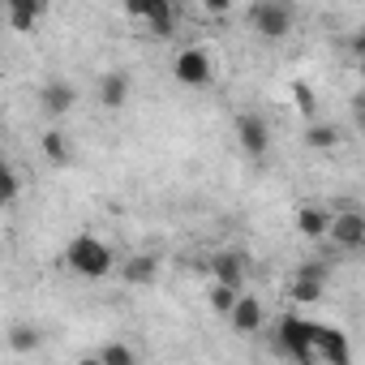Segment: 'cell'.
<instances>
[{
  "label": "cell",
  "instance_id": "3957f363",
  "mask_svg": "<svg viewBox=\"0 0 365 365\" xmlns=\"http://www.w3.org/2000/svg\"><path fill=\"white\" fill-rule=\"evenodd\" d=\"M292 9H288V0H254L250 5V31L267 43H279L292 35Z\"/></svg>",
  "mask_w": 365,
  "mask_h": 365
},
{
  "label": "cell",
  "instance_id": "ac0fdd59",
  "mask_svg": "<svg viewBox=\"0 0 365 365\" xmlns=\"http://www.w3.org/2000/svg\"><path fill=\"white\" fill-rule=\"evenodd\" d=\"M339 142H344V133H339L335 125H318V120L305 125V146H309V150H335Z\"/></svg>",
  "mask_w": 365,
  "mask_h": 365
},
{
  "label": "cell",
  "instance_id": "e0dca14e",
  "mask_svg": "<svg viewBox=\"0 0 365 365\" xmlns=\"http://www.w3.org/2000/svg\"><path fill=\"white\" fill-rule=\"evenodd\" d=\"M327 220H331V211H322V207H297V215H292V224H297V232L305 241H322L327 237Z\"/></svg>",
  "mask_w": 365,
  "mask_h": 365
},
{
  "label": "cell",
  "instance_id": "ba28073f",
  "mask_svg": "<svg viewBox=\"0 0 365 365\" xmlns=\"http://www.w3.org/2000/svg\"><path fill=\"white\" fill-rule=\"evenodd\" d=\"M232 129H237V142H241V150H245L250 159H267V155H271V129H267V120H262V116L241 112Z\"/></svg>",
  "mask_w": 365,
  "mask_h": 365
},
{
  "label": "cell",
  "instance_id": "603a6c76",
  "mask_svg": "<svg viewBox=\"0 0 365 365\" xmlns=\"http://www.w3.org/2000/svg\"><path fill=\"white\" fill-rule=\"evenodd\" d=\"M207 301H211V309H215V314H228V309H232V301H237V288H228V284H211Z\"/></svg>",
  "mask_w": 365,
  "mask_h": 365
},
{
  "label": "cell",
  "instance_id": "7402d4cb",
  "mask_svg": "<svg viewBox=\"0 0 365 365\" xmlns=\"http://www.w3.org/2000/svg\"><path fill=\"white\" fill-rule=\"evenodd\" d=\"M39 344H43V335H39L35 327H14V331H9V348H14V352H35Z\"/></svg>",
  "mask_w": 365,
  "mask_h": 365
},
{
  "label": "cell",
  "instance_id": "4fadbf2b",
  "mask_svg": "<svg viewBox=\"0 0 365 365\" xmlns=\"http://www.w3.org/2000/svg\"><path fill=\"white\" fill-rule=\"evenodd\" d=\"M43 14H48V0H5V18L18 35H31Z\"/></svg>",
  "mask_w": 365,
  "mask_h": 365
},
{
  "label": "cell",
  "instance_id": "52a82bcc",
  "mask_svg": "<svg viewBox=\"0 0 365 365\" xmlns=\"http://www.w3.org/2000/svg\"><path fill=\"white\" fill-rule=\"evenodd\" d=\"M348 361H352V348H348L344 331L314 322V365H348Z\"/></svg>",
  "mask_w": 365,
  "mask_h": 365
},
{
  "label": "cell",
  "instance_id": "cb8c5ba5",
  "mask_svg": "<svg viewBox=\"0 0 365 365\" xmlns=\"http://www.w3.org/2000/svg\"><path fill=\"white\" fill-rule=\"evenodd\" d=\"M198 9H202L207 18H228V14H232V0H198Z\"/></svg>",
  "mask_w": 365,
  "mask_h": 365
},
{
  "label": "cell",
  "instance_id": "2e32d148",
  "mask_svg": "<svg viewBox=\"0 0 365 365\" xmlns=\"http://www.w3.org/2000/svg\"><path fill=\"white\" fill-rule=\"evenodd\" d=\"M211 275H215V284H228V288H245V258L241 254H215L211 258Z\"/></svg>",
  "mask_w": 365,
  "mask_h": 365
},
{
  "label": "cell",
  "instance_id": "6da1fadb",
  "mask_svg": "<svg viewBox=\"0 0 365 365\" xmlns=\"http://www.w3.org/2000/svg\"><path fill=\"white\" fill-rule=\"evenodd\" d=\"M61 262H65V271H73L78 279H103V275L116 271V250H112L103 237H95V232H78V237L65 245Z\"/></svg>",
  "mask_w": 365,
  "mask_h": 365
},
{
  "label": "cell",
  "instance_id": "5b68a950",
  "mask_svg": "<svg viewBox=\"0 0 365 365\" xmlns=\"http://www.w3.org/2000/svg\"><path fill=\"white\" fill-rule=\"evenodd\" d=\"M120 9L129 22H142L150 35L168 39L176 31V9H172V0H120Z\"/></svg>",
  "mask_w": 365,
  "mask_h": 365
},
{
  "label": "cell",
  "instance_id": "30bf717a",
  "mask_svg": "<svg viewBox=\"0 0 365 365\" xmlns=\"http://www.w3.org/2000/svg\"><path fill=\"white\" fill-rule=\"evenodd\" d=\"M224 318H228V327H232L237 335H258V331L267 327V309H262V301H258V297H245V288L237 292V301H232V309H228Z\"/></svg>",
  "mask_w": 365,
  "mask_h": 365
},
{
  "label": "cell",
  "instance_id": "d6986e66",
  "mask_svg": "<svg viewBox=\"0 0 365 365\" xmlns=\"http://www.w3.org/2000/svg\"><path fill=\"white\" fill-rule=\"evenodd\" d=\"M22 198V176L14 172V163L0 159V207H14Z\"/></svg>",
  "mask_w": 365,
  "mask_h": 365
},
{
  "label": "cell",
  "instance_id": "5bb4252c",
  "mask_svg": "<svg viewBox=\"0 0 365 365\" xmlns=\"http://www.w3.org/2000/svg\"><path fill=\"white\" fill-rule=\"evenodd\" d=\"M120 275H125L129 288H146V284L159 279V258L155 254H133V258L120 262Z\"/></svg>",
  "mask_w": 365,
  "mask_h": 365
},
{
  "label": "cell",
  "instance_id": "44dd1931",
  "mask_svg": "<svg viewBox=\"0 0 365 365\" xmlns=\"http://www.w3.org/2000/svg\"><path fill=\"white\" fill-rule=\"evenodd\" d=\"M95 361H99V365H133L138 352H133L129 344H103V348L95 352Z\"/></svg>",
  "mask_w": 365,
  "mask_h": 365
},
{
  "label": "cell",
  "instance_id": "9a60e30c",
  "mask_svg": "<svg viewBox=\"0 0 365 365\" xmlns=\"http://www.w3.org/2000/svg\"><path fill=\"white\" fill-rule=\"evenodd\" d=\"M39 150H43V159L52 163V168H69L73 163V142L65 138V129H43V138H39Z\"/></svg>",
  "mask_w": 365,
  "mask_h": 365
},
{
  "label": "cell",
  "instance_id": "ffe728a7",
  "mask_svg": "<svg viewBox=\"0 0 365 365\" xmlns=\"http://www.w3.org/2000/svg\"><path fill=\"white\" fill-rule=\"evenodd\" d=\"M288 91H292V108H297L305 120H314V116H318V99H314V86H309V82H292Z\"/></svg>",
  "mask_w": 365,
  "mask_h": 365
},
{
  "label": "cell",
  "instance_id": "7c38bea8",
  "mask_svg": "<svg viewBox=\"0 0 365 365\" xmlns=\"http://www.w3.org/2000/svg\"><path fill=\"white\" fill-rule=\"evenodd\" d=\"M99 103L108 108V112H120L125 103H129V91H133V78L125 73V69H112V73H103L99 78Z\"/></svg>",
  "mask_w": 365,
  "mask_h": 365
},
{
  "label": "cell",
  "instance_id": "277c9868",
  "mask_svg": "<svg viewBox=\"0 0 365 365\" xmlns=\"http://www.w3.org/2000/svg\"><path fill=\"white\" fill-rule=\"evenodd\" d=\"M172 78H176L180 86H190V91L211 86V82H215V61H211V52H207V48H180V52L172 56Z\"/></svg>",
  "mask_w": 365,
  "mask_h": 365
},
{
  "label": "cell",
  "instance_id": "7a4b0ae2",
  "mask_svg": "<svg viewBox=\"0 0 365 365\" xmlns=\"http://www.w3.org/2000/svg\"><path fill=\"white\" fill-rule=\"evenodd\" d=\"M275 339V352L297 361V365H314V322L301 318V314H284L271 331Z\"/></svg>",
  "mask_w": 365,
  "mask_h": 365
},
{
  "label": "cell",
  "instance_id": "9c48e42d",
  "mask_svg": "<svg viewBox=\"0 0 365 365\" xmlns=\"http://www.w3.org/2000/svg\"><path fill=\"white\" fill-rule=\"evenodd\" d=\"M322 292H327V267H318V262L297 267V275H292V284H288V297H292L297 305H318Z\"/></svg>",
  "mask_w": 365,
  "mask_h": 365
},
{
  "label": "cell",
  "instance_id": "8992f818",
  "mask_svg": "<svg viewBox=\"0 0 365 365\" xmlns=\"http://www.w3.org/2000/svg\"><path fill=\"white\" fill-rule=\"evenodd\" d=\"M327 237L344 250V254H356V250H365V215L361 211H335L331 220H327Z\"/></svg>",
  "mask_w": 365,
  "mask_h": 365
},
{
  "label": "cell",
  "instance_id": "8fae6325",
  "mask_svg": "<svg viewBox=\"0 0 365 365\" xmlns=\"http://www.w3.org/2000/svg\"><path fill=\"white\" fill-rule=\"evenodd\" d=\"M73 103H78V91H73V82H65V78H52V82H43V86H39V112H43V116L61 120V116H69V112H73Z\"/></svg>",
  "mask_w": 365,
  "mask_h": 365
}]
</instances>
